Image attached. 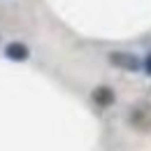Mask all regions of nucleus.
<instances>
[{
    "instance_id": "f257e3e1",
    "label": "nucleus",
    "mask_w": 151,
    "mask_h": 151,
    "mask_svg": "<svg viewBox=\"0 0 151 151\" xmlns=\"http://www.w3.org/2000/svg\"><path fill=\"white\" fill-rule=\"evenodd\" d=\"M5 56L12 58V60H26L28 58V47L21 44V42H9L5 47Z\"/></svg>"
},
{
    "instance_id": "f03ea898",
    "label": "nucleus",
    "mask_w": 151,
    "mask_h": 151,
    "mask_svg": "<svg viewBox=\"0 0 151 151\" xmlns=\"http://www.w3.org/2000/svg\"><path fill=\"white\" fill-rule=\"evenodd\" d=\"M112 63L119 68H126V70H137L139 68V60L130 54H112Z\"/></svg>"
},
{
    "instance_id": "7ed1b4c3",
    "label": "nucleus",
    "mask_w": 151,
    "mask_h": 151,
    "mask_svg": "<svg viewBox=\"0 0 151 151\" xmlns=\"http://www.w3.org/2000/svg\"><path fill=\"white\" fill-rule=\"evenodd\" d=\"M93 98H95V102H98V105H102V107L114 102V93L109 91V88H105V86H102V88H98V91L93 93Z\"/></svg>"
},
{
    "instance_id": "20e7f679",
    "label": "nucleus",
    "mask_w": 151,
    "mask_h": 151,
    "mask_svg": "<svg viewBox=\"0 0 151 151\" xmlns=\"http://www.w3.org/2000/svg\"><path fill=\"white\" fill-rule=\"evenodd\" d=\"M144 68H147V72H149V75H151V56L147 58V60H144Z\"/></svg>"
}]
</instances>
